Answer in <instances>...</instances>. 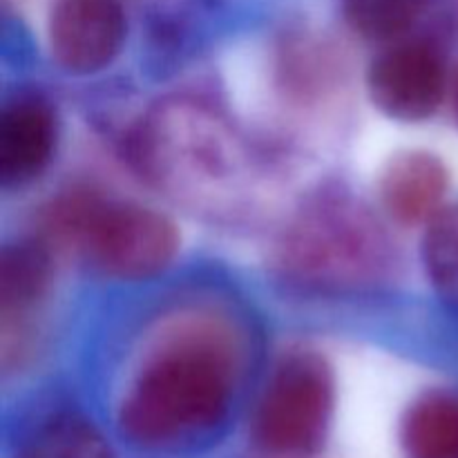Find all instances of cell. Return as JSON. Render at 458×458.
I'll use <instances>...</instances> for the list:
<instances>
[{"mask_svg":"<svg viewBox=\"0 0 458 458\" xmlns=\"http://www.w3.org/2000/svg\"><path fill=\"white\" fill-rule=\"evenodd\" d=\"M401 441L407 458H458V392L416 398L403 416Z\"/></svg>","mask_w":458,"mask_h":458,"instance_id":"cell-10","label":"cell"},{"mask_svg":"<svg viewBox=\"0 0 458 458\" xmlns=\"http://www.w3.org/2000/svg\"><path fill=\"white\" fill-rule=\"evenodd\" d=\"M233 387L235 360L217 331L177 334L130 385L119 407V429L134 445H177L222 423Z\"/></svg>","mask_w":458,"mask_h":458,"instance_id":"cell-1","label":"cell"},{"mask_svg":"<svg viewBox=\"0 0 458 458\" xmlns=\"http://www.w3.org/2000/svg\"><path fill=\"white\" fill-rule=\"evenodd\" d=\"M16 458H116L97 425L79 411L40 416L18 445Z\"/></svg>","mask_w":458,"mask_h":458,"instance_id":"cell-11","label":"cell"},{"mask_svg":"<svg viewBox=\"0 0 458 458\" xmlns=\"http://www.w3.org/2000/svg\"><path fill=\"white\" fill-rule=\"evenodd\" d=\"M52 271V250L43 240H21L4 246L0 259V313L4 325L34 311L47 293Z\"/></svg>","mask_w":458,"mask_h":458,"instance_id":"cell-9","label":"cell"},{"mask_svg":"<svg viewBox=\"0 0 458 458\" xmlns=\"http://www.w3.org/2000/svg\"><path fill=\"white\" fill-rule=\"evenodd\" d=\"M367 89L385 116L419 123L437 114L445 101V58L429 40H401L371 61Z\"/></svg>","mask_w":458,"mask_h":458,"instance_id":"cell-5","label":"cell"},{"mask_svg":"<svg viewBox=\"0 0 458 458\" xmlns=\"http://www.w3.org/2000/svg\"><path fill=\"white\" fill-rule=\"evenodd\" d=\"M452 116H454V121L458 125V70L454 76V83H452Z\"/></svg>","mask_w":458,"mask_h":458,"instance_id":"cell-14","label":"cell"},{"mask_svg":"<svg viewBox=\"0 0 458 458\" xmlns=\"http://www.w3.org/2000/svg\"><path fill=\"white\" fill-rule=\"evenodd\" d=\"M434 0H343V16L367 40H394L425 16Z\"/></svg>","mask_w":458,"mask_h":458,"instance_id":"cell-13","label":"cell"},{"mask_svg":"<svg viewBox=\"0 0 458 458\" xmlns=\"http://www.w3.org/2000/svg\"><path fill=\"white\" fill-rule=\"evenodd\" d=\"M450 188L445 164L432 152L411 150L392 157L380 174V201L394 222L403 226L428 224Z\"/></svg>","mask_w":458,"mask_h":458,"instance_id":"cell-8","label":"cell"},{"mask_svg":"<svg viewBox=\"0 0 458 458\" xmlns=\"http://www.w3.org/2000/svg\"><path fill=\"white\" fill-rule=\"evenodd\" d=\"M334 405L335 380L327 358L293 349L280 358L259 398L255 438L271 454H316L329 434Z\"/></svg>","mask_w":458,"mask_h":458,"instance_id":"cell-4","label":"cell"},{"mask_svg":"<svg viewBox=\"0 0 458 458\" xmlns=\"http://www.w3.org/2000/svg\"><path fill=\"white\" fill-rule=\"evenodd\" d=\"M128 21L119 0H56L49 12V52L70 74H97L119 56Z\"/></svg>","mask_w":458,"mask_h":458,"instance_id":"cell-6","label":"cell"},{"mask_svg":"<svg viewBox=\"0 0 458 458\" xmlns=\"http://www.w3.org/2000/svg\"><path fill=\"white\" fill-rule=\"evenodd\" d=\"M423 264L434 293L458 313V204L443 206L428 222Z\"/></svg>","mask_w":458,"mask_h":458,"instance_id":"cell-12","label":"cell"},{"mask_svg":"<svg viewBox=\"0 0 458 458\" xmlns=\"http://www.w3.org/2000/svg\"><path fill=\"white\" fill-rule=\"evenodd\" d=\"M389 240L352 197L320 195L298 213L277 244V268L302 289L371 284L389 267Z\"/></svg>","mask_w":458,"mask_h":458,"instance_id":"cell-3","label":"cell"},{"mask_svg":"<svg viewBox=\"0 0 458 458\" xmlns=\"http://www.w3.org/2000/svg\"><path fill=\"white\" fill-rule=\"evenodd\" d=\"M58 139L56 110L36 92L9 98L0 114V182L4 188L34 182L52 161Z\"/></svg>","mask_w":458,"mask_h":458,"instance_id":"cell-7","label":"cell"},{"mask_svg":"<svg viewBox=\"0 0 458 458\" xmlns=\"http://www.w3.org/2000/svg\"><path fill=\"white\" fill-rule=\"evenodd\" d=\"M47 246L83 255L114 280L139 282L159 276L179 250V233L165 215L132 201H110L74 192L43 215Z\"/></svg>","mask_w":458,"mask_h":458,"instance_id":"cell-2","label":"cell"}]
</instances>
